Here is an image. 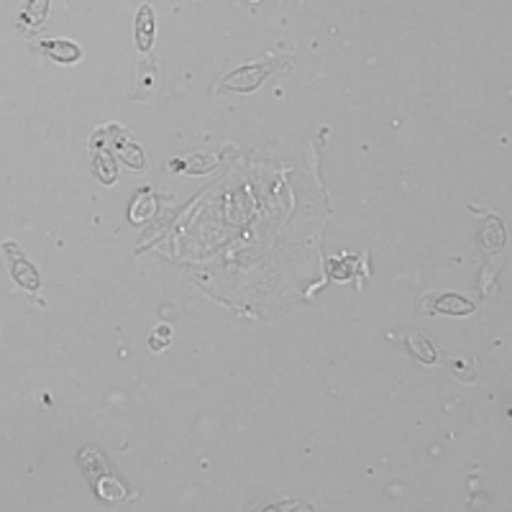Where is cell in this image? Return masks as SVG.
<instances>
[{"mask_svg":"<svg viewBox=\"0 0 512 512\" xmlns=\"http://www.w3.org/2000/svg\"><path fill=\"white\" fill-rule=\"evenodd\" d=\"M151 41H154V16H151V8L141 6L139 8V16H136V44H139V52H149Z\"/></svg>","mask_w":512,"mask_h":512,"instance_id":"6","label":"cell"},{"mask_svg":"<svg viewBox=\"0 0 512 512\" xmlns=\"http://www.w3.org/2000/svg\"><path fill=\"white\" fill-rule=\"evenodd\" d=\"M39 49L49 57V59L59 62V64H72V62H77V59L82 57V49L77 47L74 41H67V39L41 41Z\"/></svg>","mask_w":512,"mask_h":512,"instance_id":"3","label":"cell"},{"mask_svg":"<svg viewBox=\"0 0 512 512\" xmlns=\"http://www.w3.org/2000/svg\"><path fill=\"white\" fill-rule=\"evenodd\" d=\"M80 466L85 469V474H88L90 482H95V479L100 477V474L110 472L108 461H105V456H103L100 451H95V448H85V451L80 453Z\"/></svg>","mask_w":512,"mask_h":512,"instance_id":"8","label":"cell"},{"mask_svg":"<svg viewBox=\"0 0 512 512\" xmlns=\"http://www.w3.org/2000/svg\"><path fill=\"white\" fill-rule=\"evenodd\" d=\"M405 338H407L410 351L420 359V361H423V364H436V361H438V351H436L433 341L428 336H423L420 330H410Z\"/></svg>","mask_w":512,"mask_h":512,"instance_id":"7","label":"cell"},{"mask_svg":"<svg viewBox=\"0 0 512 512\" xmlns=\"http://www.w3.org/2000/svg\"><path fill=\"white\" fill-rule=\"evenodd\" d=\"M431 313H443V315H472L474 303L464 300L461 295H438L433 297V308H428Z\"/></svg>","mask_w":512,"mask_h":512,"instance_id":"5","label":"cell"},{"mask_svg":"<svg viewBox=\"0 0 512 512\" xmlns=\"http://www.w3.org/2000/svg\"><path fill=\"white\" fill-rule=\"evenodd\" d=\"M292 57H267V59H259L254 64H246V67L233 69L231 74L218 80L216 90H231V93H251L262 85L272 72H277L279 67H290Z\"/></svg>","mask_w":512,"mask_h":512,"instance_id":"1","label":"cell"},{"mask_svg":"<svg viewBox=\"0 0 512 512\" xmlns=\"http://www.w3.org/2000/svg\"><path fill=\"white\" fill-rule=\"evenodd\" d=\"M3 251L8 256V264H11V274L13 279L21 284V287H26V290L36 292L41 287V274L36 272V267L28 262L26 256L21 254V249L16 246L13 241H6L3 243Z\"/></svg>","mask_w":512,"mask_h":512,"instance_id":"2","label":"cell"},{"mask_svg":"<svg viewBox=\"0 0 512 512\" xmlns=\"http://www.w3.org/2000/svg\"><path fill=\"white\" fill-rule=\"evenodd\" d=\"M49 13V0H28L26 11H23V21L28 26H41L47 21Z\"/></svg>","mask_w":512,"mask_h":512,"instance_id":"9","label":"cell"},{"mask_svg":"<svg viewBox=\"0 0 512 512\" xmlns=\"http://www.w3.org/2000/svg\"><path fill=\"white\" fill-rule=\"evenodd\" d=\"M93 484H95V489H98V497L110 502V505H121L123 499H126V484H123L113 472L100 474Z\"/></svg>","mask_w":512,"mask_h":512,"instance_id":"4","label":"cell"}]
</instances>
